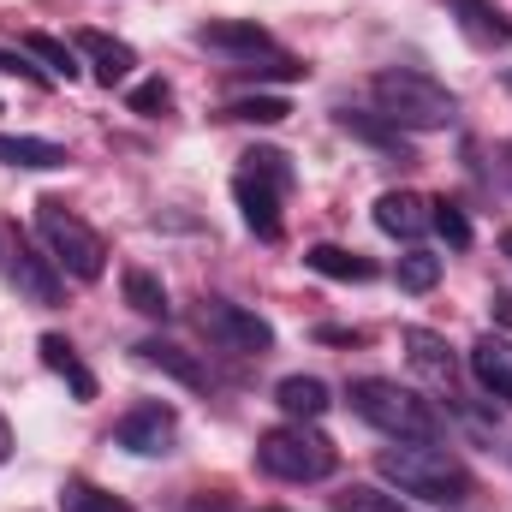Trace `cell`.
<instances>
[{
  "label": "cell",
  "mask_w": 512,
  "mask_h": 512,
  "mask_svg": "<svg viewBox=\"0 0 512 512\" xmlns=\"http://www.w3.org/2000/svg\"><path fill=\"white\" fill-rule=\"evenodd\" d=\"M376 471L399 495L429 501V507H459L471 495V471L447 447H435V441H393V447L376 453Z\"/></svg>",
  "instance_id": "cell-1"
},
{
  "label": "cell",
  "mask_w": 512,
  "mask_h": 512,
  "mask_svg": "<svg viewBox=\"0 0 512 512\" xmlns=\"http://www.w3.org/2000/svg\"><path fill=\"white\" fill-rule=\"evenodd\" d=\"M370 96H376V114H382L387 126H399V131H441V126L459 120L453 90H441L429 72H411V66L376 72Z\"/></svg>",
  "instance_id": "cell-2"
},
{
  "label": "cell",
  "mask_w": 512,
  "mask_h": 512,
  "mask_svg": "<svg viewBox=\"0 0 512 512\" xmlns=\"http://www.w3.org/2000/svg\"><path fill=\"white\" fill-rule=\"evenodd\" d=\"M346 399H352V411L370 429H382L393 441H435V429H441V417L429 411V399H417L411 387H399V382H382V376L352 382Z\"/></svg>",
  "instance_id": "cell-3"
},
{
  "label": "cell",
  "mask_w": 512,
  "mask_h": 512,
  "mask_svg": "<svg viewBox=\"0 0 512 512\" xmlns=\"http://www.w3.org/2000/svg\"><path fill=\"white\" fill-rule=\"evenodd\" d=\"M36 233H42L48 256H54V268H66L72 280H102V268H108L102 233H96L84 215H72L60 197H42V203H36Z\"/></svg>",
  "instance_id": "cell-4"
},
{
  "label": "cell",
  "mask_w": 512,
  "mask_h": 512,
  "mask_svg": "<svg viewBox=\"0 0 512 512\" xmlns=\"http://www.w3.org/2000/svg\"><path fill=\"white\" fill-rule=\"evenodd\" d=\"M256 465H262L268 477H280V483H322V477H334L340 453H334V441L316 435L310 423H286V429H268V435L256 441Z\"/></svg>",
  "instance_id": "cell-5"
},
{
  "label": "cell",
  "mask_w": 512,
  "mask_h": 512,
  "mask_svg": "<svg viewBox=\"0 0 512 512\" xmlns=\"http://www.w3.org/2000/svg\"><path fill=\"white\" fill-rule=\"evenodd\" d=\"M197 328H203L221 352H239V358H262V352H274V328H268L256 310L227 304V298H203Z\"/></svg>",
  "instance_id": "cell-6"
},
{
  "label": "cell",
  "mask_w": 512,
  "mask_h": 512,
  "mask_svg": "<svg viewBox=\"0 0 512 512\" xmlns=\"http://www.w3.org/2000/svg\"><path fill=\"white\" fill-rule=\"evenodd\" d=\"M114 441L126 453H137V459H161L179 441V411L173 405H131L126 417L114 423Z\"/></svg>",
  "instance_id": "cell-7"
},
{
  "label": "cell",
  "mask_w": 512,
  "mask_h": 512,
  "mask_svg": "<svg viewBox=\"0 0 512 512\" xmlns=\"http://www.w3.org/2000/svg\"><path fill=\"white\" fill-rule=\"evenodd\" d=\"M197 48L227 54L233 66H251V60H268L274 54V36L256 18H209V24H197Z\"/></svg>",
  "instance_id": "cell-8"
},
{
  "label": "cell",
  "mask_w": 512,
  "mask_h": 512,
  "mask_svg": "<svg viewBox=\"0 0 512 512\" xmlns=\"http://www.w3.org/2000/svg\"><path fill=\"white\" fill-rule=\"evenodd\" d=\"M12 286H18L24 304L54 310V304H60V268H54V256H36L30 245H18V251H12Z\"/></svg>",
  "instance_id": "cell-9"
},
{
  "label": "cell",
  "mask_w": 512,
  "mask_h": 512,
  "mask_svg": "<svg viewBox=\"0 0 512 512\" xmlns=\"http://www.w3.org/2000/svg\"><path fill=\"white\" fill-rule=\"evenodd\" d=\"M405 358H411V370H417L429 387H447V393H453L459 364H453V346H447L441 334H429V328H405Z\"/></svg>",
  "instance_id": "cell-10"
},
{
  "label": "cell",
  "mask_w": 512,
  "mask_h": 512,
  "mask_svg": "<svg viewBox=\"0 0 512 512\" xmlns=\"http://www.w3.org/2000/svg\"><path fill=\"white\" fill-rule=\"evenodd\" d=\"M233 203H239V215H245V227H251L256 239H280V191L268 179L239 173L233 179Z\"/></svg>",
  "instance_id": "cell-11"
},
{
  "label": "cell",
  "mask_w": 512,
  "mask_h": 512,
  "mask_svg": "<svg viewBox=\"0 0 512 512\" xmlns=\"http://www.w3.org/2000/svg\"><path fill=\"white\" fill-rule=\"evenodd\" d=\"M72 48L90 60V78H96V84H108V90H114V84H126L131 66H137V54H131L120 36H108V30H84Z\"/></svg>",
  "instance_id": "cell-12"
},
{
  "label": "cell",
  "mask_w": 512,
  "mask_h": 512,
  "mask_svg": "<svg viewBox=\"0 0 512 512\" xmlns=\"http://www.w3.org/2000/svg\"><path fill=\"white\" fill-rule=\"evenodd\" d=\"M131 352H137V364H149V370L173 376V382L191 387V393H203V387H209V370H203V364H197L185 346H173V340H137Z\"/></svg>",
  "instance_id": "cell-13"
},
{
  "label": "cell",
  "mask_w": 512,
  "mask_h": 512,
  "mask_svg": "<svg viewBox=\"0 0 512 512\" xmlns=\"http://www.w3.org/2000/svg\"><path fill=\"white\" fill-rule=\"evenodd\" d=\"M453 18L477 48H512V18L495 0H453Z\"/></svg>",
  "instance_id": "cell-14"
},
{
  "label": "cell",
  "mask_w": 512,
  "mask_h": 512,
  "mask_svg": "<svg viewBox=\"0 0 512 512\" xmlns=\"http://www.w3.org/2000/svg\"><path fill=\"white\" fill-rule=\"evenodd\" d=\"M0 167H24V173H54L66 167V149L54 137H30V131H0Z\"/></svg>",
  "instance_id": "cell-15"
},
{
  "label": "cell",
  "mask_w": 512,
  "mask_h": 512,
  "mask_svg": "<svg viewBox=\"0 0 512 512\" xmlns=\"http://www.w3.org/2000/svg\"><path fill=\"white\" fill-rule=\"evenodd\" d=\"M471 376L483 382V393H495V399H507L512 405V340L483 334V340L471 346Z\"/></svg>",
  "instance_id": "cell-16"
},
{
  "label": "cell",
  "mask_w": 512,
  "mask_h": 512,
  "mask_svg": "<svg viewBox=\"0 0 512 512\" xmlns=\"http://www.w3.org/2000/svg\"><path fill=\"white\" fill-rule=\"evenodd\" d=\"M376 227H382L387 239H417L429 227V203L417 191H382L376 197Z\"/></svg>",
  "instance_id": "cell-17"
},
{
  "label": "cell",
  "mask_w": 512,
  "mask_h": 512,
  "mask_svg": "<svg viewBox=\"0 0 512 512\" xmlns=\"http://www.w3.org/2000/svg\"><path fill=\"white\" fill-rule=\"evenodd\" d=\"M274 405H280L292 423H316L334 399H328V382H322V376H280V387H274Z\"/></svg>",
  "instance_id": "cell-18"
},
{
  "label": "cell",
  "mask_w": 512,
  "mask_h": 512,
  "mask_svg": "<svg viewBox=\"0 0 512 512\" xmlns=\"http://www.w3.org/2000/svg\"><path fill=\"white\" fill-rule=\"evenodd\" d=\"M42 364H48L60 382H72V393H78V399H96V376L78 364V352H72L60 334H42Z\"/></svg>",
  "instance_id": "cell-19"
},
{
  "label": "cell",
  "mask_w": 512,
  "mask_h": 512,
  "mask_svg": "<svg viewBox=\"0 0 512 512\" xmlns=\"http://www.w3.org/2000/svg\"><path fill=\"white\" fill-rule=\"evenodd\" d=\"M18 48H24L30 60H42V66H48L54 78H78V48H72V42L48 36V30H30V36H24Z\"/></svg>",
  "instance_id": "cell-20"
},
{
  "label": "cell",
  "mask_w": 512,
  "mask_h": 512,
  "mask_svg": "<svg viewBox=\"0 0 512 512\" xmlns=\"http://www.w3.org/2000/svg\"><path fill=\"white\" fill-rule=\"evenodd\" d=\"M304 262H310L316 274H328V280H376V268H370L364 256L340 251V245H310V251H304Z\"/></svg>",
  "instance_id": "cell-21"
},
{
  "label": "cell",
  "mask_w": 512,
  "mask_h": 512,
  "mask_svg": "<svg viewBox=\"0 0 512 512\" xmlns=\"http://www.w3.org/2000/svg\"><path fill=\"white\" fill-rule=\"evenodd\" d=\"M126 304L137 310V316H167V286L149 274V268H126Z\"/></svg>",
  "instance_id": "cell-22"
},
{
  "label": "cell",
  "mask_w": 512,
  "mask_h": 512,
  "mask_svg": "<svg viewBox=\"0 0 512 512\" xmlns=\"http://www.w3.org/2000/svg\"><path fill=\"white\" fill-rule=\"evenodd\" d=\"M393 280H399V292H435V280H441V256L405 251L399 262H393Z\"/></svg>",
  "instance_id": "cell-23"
},
{
  "label": "cell",
  "mask_w": 512,
  "mask_h": 512,
  "mask_svg": "<svg viewBox=\"0 0 512 512\" xmlns=\"http://www.w3.org/2000/svg\"><path fill=\"white\" fill-rule=\"evenodd\" d=\"M60 512H131L120 495H108V489H96V483H84V477H72L66 489H60Z\"/></svg>",
  "instance_id": "cell-24"
},
{
  "label": "cell",
  "mask_w": 512,
  "mask_h": 512,
  "mask_svg": "<svg viewBox=\"0 0 512 512\" xmlns=\"http://www.w3.org/2000/svg\"><path fill=\"white\" fill-rule=\"evenodd\" d=\"M292 108L280 102V96H239V102H227V120H245V126H280Z\"/></svg>",
  "instance_id": "cell-25"
},
{
  "label": "cell",
  "mask_w": 512,
  "mask_h": 512,
  "mask_svg": "<svg viewBox=\"0 0 512 512\" xmlns=\"http://www.w3.org/2000/svg\"><path fill=\"white\" fill-rule=\"evenodd\" d=\"M328 507H334V512H405V507H399V495H382V489H364V483H352V489L328 495Z\"/></svg>",
  "instance_id": "cell-26"
},
{
  "label": "cell",
  "mask_w": 512,
  "mask_h": 512,
  "mask_svg": "<svg viewBox=\"0 0 512 512\" xmlns=\"http://www.w3.org/2000/svg\"><path fill=\"white\" fill-rule=\"evenodd\" d=\"M429 227H435L453 251H465V245H471V221H465V209H459V203H447V197H441V203H429Z\"/></svg>",
  "instance_id": "cell-27"
},
{
  "label": "cell",
  "mask_w": 512,
  "mask_h": 512,
  "mask_svg": "<svg viewBox=\"0 0 512 512\" xmlns=\"http://www.w3.org/2000/svg\"><path fill=\"white\" fill-rule=\"evenodd\" d=\"M340 126L352 131V137H364V143H382V149H405V131L387 126L382 114H340Z\"/></svg>",
  "instance_id": "cell-28"
},
{
  "label": "cell",
  "mask_w": 512,
  "mask_h": 512,
  "mask_svg": "<svg viewBox=\"0 0 512 512\" xmlns=\"http://www.w3.org/2000/svg\"><path fill=\"white\" fill-rule=\"evenodd\" d=\"M245 173L268 179L274 191H286V185H292V167H286V155H280V149H251V155H245Z\"/></svg>",
  "instance_id": "cell-29"
},
{
  "label": "cell",
  "mask_w": 512,
  "mask_h": 512,
  "mask_svg": "<svg viewBox=\"0 0 512 512\" xmlns=\"http://www.w3.org/2000/svg\"><path fill=\"white\" fill-rule=\"evenodd\" d=\"M167 102H173V90H167L161 78H143V84L131 90V114H143V120H161Z\"/></svg>",
  "instance_id": "cell-30"
},
{
  "label": "cell",
  "mask_w": 512,
  "mask_h": 512,
  "mask_svg": "<svg viewBox=\"0 0 512 512\" xmlns=\"http://www.w3.org/2000/svg\"><path fill=\"white\" fill-rule=\"evenodd\" d=\"M0 72H6V78H30V84H48V72H42V66H30V54H24V48H0Z\"/></svg>",
  "instance_id": "cell-31"
},
{
  "label": "cell",
  "mask_w": 512,
  "mask_h": 512,
  "mask_svg": "<svg viewBox=\"0 0 512 512\" xmlns=\"http://www.w3.org/2000/svg\"><path fill=\"white\" fill-rule=\"evenodd\" d=\"M6 453H12V429H6V417H0V465H6Z\"/></svg>",
  "instance_id": "cell-32"
},
{
  "label": "cell",
  "mask_w": 512,
  "mask_h": 512,
  "mask_svg": "<svg viewBox=\"0 0 512 512\" xmlns=\"http://www.w3.org/2000/svg\"><path fill=\"white\" fill-rule=\"evenodd\" d=\"M501 173H507V185H512V149H507V155H501Z\"/></svg>",
  "instance_id": "cell-33"
},
{
  "label": "cell",
  "mask_w": 512,
  "mask_h": 512,
  "mask_svg": "<svg viewBox=\"0 0 512 512\" xmlns=\"http://www.w3.org/2000/svg\"><path fill=\"white\" fill-rule=\"evenodd\" d=\"M501 256H507V262H512V233H501Z\"/></svg>",
  "instance_id": "cell-34"
},
{
  "label": "cell",
  "mask_w": 512,
  "mask_h": 512,
  "mask_svg": "<svg viewBox=\"0 0 512 512\" xmlns=\"http://www.w3.org/2000/svg\"><path fill=\"white\" fill-rule=\"evenodd\" d=\"M0 256H6V245H0Z\"/></svg>",
  "instance_id": "cell-35"
}]
</instances>
